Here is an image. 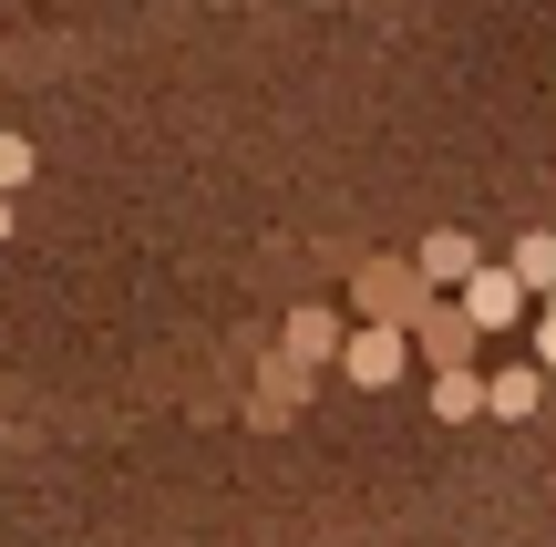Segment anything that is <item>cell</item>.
<instances>
[{
  "mask_svg": "<svg viewBox=\"0 0 556 547\" xmlns=\"http://www.w3.org/2000/svg\"><path fill=\"white\" fill-rule=\"evenodd\" d=\"M392 362H402V351H392V331H371V341L351 351V372H361V383H392Z\"/></svg>",
  "mask_w": 556,
  "mask_h": 547,
  "instance_id": "6da1fadb",
  "label": "cell"
},
{
  "mask_svg": "<svg viewBox=\"0 0 556 547\" xmlns=\"http://www.w3.org/2000/svg\"><path fill=\"white\" fill-rule=\"evenodd\" d=\"M464 269H475V248H464V238H433V248H422V279H464Z\"/></svg>",
  "mask_w": 556,
  "mask_h": 547,
  "instance_id": "7a4b0ae2",
  "label": "cell"
},
{
  "mask_svg": "<svg viewBox=\"0 0 556 547\" xmlns=\"http://www.w3.org/2000/svg\"><path fill=\"white\" fill-rule=\"evenodd\" d=\"M516 269H526V279H556V238H526V248H516Z\"/></svg>",
  "mask_w": 556,
  "mask_h": 547,
  "instance_id": "3957f363",
  "label": "cell"
}]
</instances>
